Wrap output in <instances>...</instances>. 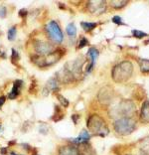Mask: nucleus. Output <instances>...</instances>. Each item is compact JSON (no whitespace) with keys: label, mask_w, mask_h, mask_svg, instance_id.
<instances>
[{"label":"nucleus","mask_w":149,"mask_h":155,"mask_svg":"<svg viewBox=\"0 0 149 155\" xmlns=\"http://www.w3.org/2000/svg\"><path fill=\"white\" fill-rule=\"evenodd\" d=\"M63 56L62 50H56L54 52L50 53L49 55L46 56H37V55H32L31 62L34 65H36L39 68H48L53 65H55L57 62H59L61 60Z\"/></svg>","instance_id":"1"},{"label":"nucleus","mask_w":149,"mask_h":155,"mask_svg":"<svg viewBox=\"0 0 149 155\" xmlns=\"http://www.w3.org/2000/svg\"><path fill=\"white\" fill-rule=\"evenodd\" d=\"M45 33L47 35V38L50 42L53 44H61L64 40V34L62 29L58 22L55 20H52L46 24L45 26Z\"/></svg>","instance_id":"2"},{"label":"nucleus","mask_w":149,"mask_h":155,"mask_svg":"<svg viewBox=\"0 0 149 155\" xmlns=\"http://www.w3.org/2000/svg\"><path fill=\"white\" fill-rule=\"evenodd\" d=\"M88 127L93 133L104 136L108 132L104 121L98 115H93L88 120Z\"/></svg>","instance_id":"3"},{"label":"nucleus","mask_w":149,"mask_h":155,"mask_svg":"<svg viewBox=\"0 0 149 155\" xmlns=\"http://www.w3.org/2000/svg\"><path fill=\"white\" fill-rule=\"evenodd\" d=\"M33 50L35 52L34 55L46 56V55H49L50 53L54 52L56 49H55V44H53L52 42H50L49 40L38 39V40L34 41Z\"/></svg>","instance_id":"4"},{"label":"nucleus","mask_w":149,"mask_h":155,"mask_svg":"<svg viewBox=\"0 0 149 155\" xmlns=\"http://www.w3.org/2000/svg\"><path fill=\"white\" fill-rule=\"evenodd\" d=\"M114 128L116 132L121 133V134H128V133L132 132L133 129L135 128V124L129 118H122L115 122Z\"/></svg>","instance_id":"5"},{"label":"nucleus","mask_w":149,"mask_h":155,"mask_svg":"<svg viewBox=\"0 0 149 155\" xmlns=\"http://www.w3.org/2000/svg\"><path fill=\"white\" fill-rule=\"evenodd\" d=\"M129 66H130V64L128 62H123L122 64L116 66L115 68L113 69V72H112V77H113V79H114V81H118V82H121V81H123V79H122L123 74H124L125 79L128 78L131 74V70H132V69L127 70V67H129Z\"/></svg>","instance_id":"6"},{"label":"nucleus","mask_w":149,"mask_h":155,"mask_svg":"<svg viewBox=\"0 0 149 155\" xmlns=\"http://www.w3.org/2000/svg\"><path fill=\"white\" fill-rule=\"evenodd\" d=\"M23 84H24L23 81H21V80H16L15 82L13 83L12 91L8 94L9 100H15L16 97H18V96L21 93V89H22Z\"/></svg>","instance_id":"7"},{"label":"nucleus","mask_w":149,"mask_h":155,"mask_svg":"<svg viewBox=\"0 0 149 155\" xmlns=\"http://www.w3.org/2000/svg\"><path fill=\"white\" fill-rule=\"evenodd\" d=\"M59 89V81L58 79L55 77V78H51L47 83L45 84V87H44V94H47L51 91H54L56 93V91Z\"/></svg>","instance_id":"8"},{"label":"nucleus","mask_w":149,"mask_h":155,"mask_svg":"<svg viewBox=\"0 0 149 155\" xmlns=\"http://www.w3.org/2000/svg\"><path fill=\"white\" fill-rule=\"evenodd\" d=\"M58 155H79V152H78L74 146L66 144V145H62L61 147H59Z\"/></svg>","instance_id":"9"},{"label":"nucleus","mask_w":149,"mask_h":155,"mask_svg":"<svg viewBox=\"0 0 149 155\" xmlns=\"http://www.w3.org/2000/svg\"><path fill=\"white\" fill-rule=\"evenodd\" d=\"M88 57L91 59V64L88 67L87 72H91V70H93L95 62H97V60L98 58V51L95 48H90L88 51Z\"/></svg>","instance_id":"10"},{"label":"nucleus","mask_w":149,"mask_h":155,"mask_svg":"<svg viewBox=\"0 0 149 155\" xmlns=\"http://www.w3.org/2000/svg\"><path fill=\"white\" fill-rule=\"evenodd\" d=\"M91 138V135L87 130H83L80 135L77 137V138L72 139V143L74 144H81V143H84V142H88V140Z\"/></svg>","instance_id":"11"},{"label":"nucleus","mask_w":149,"mask_h":155,"mask_svg":"<svg viewBox=\"0 0 149 155\" xmlns=\"http://www.w3.org/2000/svg\"><path fill=\"white\" fill-rule=\"evenodd\" d=\"M90 3V11L94 14H98V13H101L102 11H104V4L105 2H104L101 6H98L99 4V1H91L88 2Z\"/></svg>","instance_id":"12"},{"label":"nucleus","mask_w":149,"mask_h":155,"mask_svg":"<svg viewBox=\"0 0 149 155\" xmlns=\"http://www.w3.org/2000/svg\"><path fill=\"white\" fill-rule=\"evenodd\" d=\"M66 31H67V34L71 39H74L77 36V28L76 25L74 23H70L68 26L66 28Z\"/></svg>","instance_id":"13"},{"label":"nucleus","mask_w":149,"mask_h":155,"mask_svg":"<svg viewBox=\"0 0 149 155\" xmlns=\"http://www.w3.org/2000/svg\"><path fill=\"white\" fill-rule=\"evenodd\" d=\"M81 27H83V29L84 31L90 32V31L94 29V28L98 26V23H95V22H81Z\"/></svg>","instance_id":"14"},{"label":"nucleus","mask_w":149,"mask_h":155,"mask_svg":"<svg viewBox=\"0 0 149 155\" xmlns=\"http://www.w3.org/2000/svg\"><path fill=\"white\" fill-rule=\"evenodd\" d=\"M63 116H64V114L62 112V110H60V107L58 105H56L55 107V115L52 116V119L54 121H59L63 118Z\"/></svg>","instance_id":"15"},{"label":"nucleus","mask_w":149,"mask_h":155,"mask_svg":"<svg viewBox=\"0 0 149 155\" xmlns=\"http://www.w3.org/2000/svg\"><path fill=\"white\" fill-rule=\"evenodd\" d=\"M139 66H140L141 72H144V73L149 72V60H146V59L139 60Z\"/></svg>","instance_id":"16"},{"label":"nucleus","mask_w":149,"mask_h":155,"mask_svg":"<svg viewBox=\"0 0 149 155\" xmlns=\"http://www.w3.org/2000/svg\"><path fill=\"white\" fill-rule=\"evenodd\" d=\"M141 116H142V119H144V120L149 121V104L148 103H145L144 107H142Z\"/></svg>","instance_id":"17"},{"label":"nucleus","mask_w":149,"mask_h":155,"mask_svg":"<svg viewBox=\"0 0 149 155\" xmlns=\"http://www.w3.org/2000/svg\"><path fill=\"white\" fill-rule=\"evenodd\" d=\"M56 97H57V98H58V101H59V103L62 104V107H69V104H70V103H69V101L67 100L66 97H64L61 94H58L57 93L56 94Z\"/></svg>","instance_id":"18"},{"label":"nucleus","mask_w":149,"mask_h":155,"mask_svg":"<svg viewBox=\"0 0 149 155\" xmlns=\"http://www.w3.org/2000/svg\"><path fill=\"white\" fill-rule=\"evenodd\" d=\"M16 33H17V29L15 26L11 27L10 29L8 30V32H7V38H8L9 41H13L14 38L16 36Z\"/></svg>","instance_id":"19"},{"label":"nucleus","mask_w":149,"mask_h":155,"mask_svg":"<svg viewBox=\"0 0 149 155\" xmlns=\"http://www.w3.org/2000/svg\"><path fill=\"white\" fill-rule=\"evenodd\" d=\"M20 60V56L19 53L17 52L15 49H12V55H11V62L13 64H17Z\"/></svg>","instance_id":"20"},{"label":"nucleus","mask_w":149,"mask_h":155,"mask_svg":"<svg viewBox=\"0 0 149 155\" xmlns=\"http://www.w3.org/2000/svg\"><path fill=\"white\" fill-rule=\"evenodd\" d=\"M132 34H133V36H135L138 39L147 36L146 33H144V32H142V31H139V30H132Z\"/></svg>","instance_id":"21"},{"label":"nucleus","mask_w":149,"mask_h":155,"mask_svg":"<svg viewBox=\"0 0 149 155\" xmlns=\"http://www.w3.org/2000/svg\"><path fill=\"white\" fill-rule=\"evenodd\" d=\"M88 44V41L87 40V38H81L80 39V43H79V46H78V49H81V48H84V47H86V46Z\"/></svg>","instance_id":"22"},{"label":"nucleus","mask_w":149,"mask_h":155,"mask_svg":"<svg viewBox=\"0 0 149 155\" xmlns=\"http://www.w3.org/2000/svg\"><path fill=\"white\" fill-rule=\"evenodd\" d=\"M112 22L118 24V25H123V22H122V19L120 18L119 16H114L112 18Z\"/></svg>","instance_id":"23"},{"label":"nucleus","mask_w":149,"mask_h":155,"mask_svg":"<svg viewBox=\"0 0 149 155\" xmlns=\"http://www.w3.org/2000/svg\"><path fill=\"white\" fill-rule=\"evenodd\" d=\"M7 14V10H6V7L4 6H0V17L1 18H4Z\"/></svg>","instance_id":"24"},{"label":"nucleus","mask_w":149,"mask_h":155,"mask_svg":"<svg viewBox=\"0 0 149 155\" xmlns=\"http://www.w3.org/2000/svg\"><path fill=\"white\" fill-rule=\"evenodd\" d=\"M19 15H20V17H22V18H25V17H27V15H28L27 9H21L20 11H19Z\"/></svg>","instance_id":"25"},{"label":"nucleus","mask_w":149,"mask_h":155,"mask_svg":"<svg viewBox=\"0 0 149 155\" xmlns=\"http://www.w3.org/2000/svg\"><path fill=\"white\" fill-rule=\"evenodd\" d=\"M5 101H6V97H5L4 96H1V97H0V107H1L2 105L5 104Z\"/></svg>","instance_id":"26"},{"label":"nucleus","mask_w":149,"mask_h":155,"mask_svg":"<svg viewBox=\"0 0 149 155\" xmlns=\"http://www.w3.org/2000/svg\"><path fill=\"white\" fill-rule=\"evenodd\" d=\"M80 117V115H78V114H74L72 115V119H73V121L74 124H77V122H78V118Z\"/></svg>","instance_id":"27"},{"label":"nucleus","mask_w":149,"mask_h":155,"mask_svg":"<svg viewBox=\"0 0 149 155\" xmlns=\"http://www.w3.org/2000/svg\"><path fill=\"white\" fill-rule=\"evenodd\" d=\"M10 155H22V154H18V153H15V152H11Z\"/></svg>","instance_id":"28"},{"label":"nucleus","mask_w":149,"mask_h":155,"mask_svg":"<svg viewBox=\"0 0 149 155\" xmlns=\"http://www.w3.org/2000/svg\"><path fill=\"white\" fill-rule=\"evenodd\" d=\"M0 128H1V126H0Z\"/></svg>","instance_id":"29"}]
</instances>
